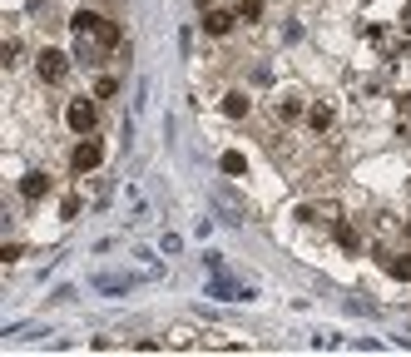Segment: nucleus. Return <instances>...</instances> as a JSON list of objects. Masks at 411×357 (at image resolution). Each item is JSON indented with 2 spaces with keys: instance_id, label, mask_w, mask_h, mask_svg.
Instances as JSON below:
<instances>
[{
  "instance_id": "39448f33",
  "label": "nucleus",
  "mask_w": 411,
  "mask_h": 357,
  "mask_svg": "<svg viewBox=\"0 0 411 357\" xmlns=\"http://www.w3.org/2000/svg\"><path fill=\"white\" fill-rule=\"evenodd\" d=\"M100 20L104 15H95V10H75V15H70V30H75V35H100Z\"/></svg>"
},
{
  "instance_id": "1a4fd4ad",
  "label": "nucleus",
  "mask_w": 411,
  "mask_h": 357,
  "mask_svg": "<svg viewBox=\"0 0 411 357\" xmlns=\"http://www.w3.org/2000/svg\"><path fill=\"white\" fill-rule=\"evenodd\" d=\"M308 124L317 129V134H322V129L332 124V105H312V110H308Z\"/></svg>"
},
{
  "instance_id": "423d86ee",
  "label": "nucleus",
  "mask_w": 411,
  "mask_h": 357,
  "mask_svg": "<svg viewBox=\"0 0 411 357\" xmlns=\"http://www.w3.org/2000/svg\"><path fill=\"white\" fill-rule=\"evenodd\" d=\"M233 20H238V15H228V10H208V15H204V30H208V35H218V40H223V35L233 30Z\"/></svg>"
},
{
  "instance_id": "20e7f679",
  "label": "nucleus",
  "mask_w": 411,
  "mask_h": 357,
  "mask_svg": "<svg viewBox=\"0 0 411 357\" xmlns=\"http://www.w3.org/2000/svg\"><path fill=\"white\" fill-rule=\"evenodd\" d=\"M45 194H50V179H45V174H25V179H20V199H25V204H40Z\"/></svg>"
},
{
  "instance_id": "f03ea898",
  "label": "nucleus",
  "mask_w": 411,
  "mask_h": 357,
  "mask_svg": "<svg viewBox=\"0 0 411 357\" xmlns=\"http://www.w3.org/2000/svg\"><path fill=\"white\" fill-rule=\"evenodd\" d=\"M70 164H75V174H90V169H100V164H104V144H100V139H90V134H80V144H75Z\"/></svg>"
},
{
  "instance_id": "7ed1b4c3",
  "label": "nucleus",
  "mask_w": 411,
  "mask_h": 357,
  "mask_svg": "<svg viewBox=\"0 0 411 357\" xmlns=\"http://www.w3.org/2000/svg\"><path fill=\"white\" fill-rule=\"evenodd\" d=\"M65 124H70L75 134H90V129H95V100H70Z\"/></svg>"
},
{
  "instance_id": "6e6552de",
  "label": "nucleus",
  "mask_w": 411,
  "mask_h": 357,
  "mask_svg": "<svg viewBox=\"0 0 411 357\" xmlns=\"http://www.w3.org/2000/svg\"><path fill=\"white\" fill-rule=\"evenodd\" d=\"M218 169H223V174H243V169H248V159H243L238 149H228V154L218 159Z\"/></svg>"
},
{
  "instance_id": "ddd939ff",
  "label": "nucleus",
  "mask_w": 411,
  "mask_h": 357,
  "mask_svg": "<svg viewBox=\"0 0 411 357\" xmlns=\"http://www.w3.org/2000/svg\"><path fill=\"white\" fill-rule=\"evenodd\" d=\"M100 45H119V25L114 20H100Z\"/></svg>"
},
{
  "instance_id": "9b49d317",
  "label": "nucleus",
  "mask_w": 411,
  "mask_h": 357,
  "mask_svg": "<svg viewBox=\"0 0 411 357\" xmlns=\"http://www.w3.org/2000/svg\"><path fill=\"white\" fill-rule=\"evenodd\" d=\"M387 273H392V278H411V253H402V258H387Z\"/></svg>"
},
{
  "instance_id": "f257e3e1",
  "label": "nucleus",
  "mask_w": 411,
  "mask_h": 357,
  "mask_svg": "<svg viewBox=\"0 0 411 357\" xmlns=\"http://www.w3.org/2000/svg\"><path fill=\"white\" fill-rule=\"evenodd\" d=\"M35 70H40L45 85H60V80L70 75V55H65V50H40V55H35Z\"/></svg>"
},
{
  "instance_id": "9d476101",
  "label": "nucleus",
  "mask_w": 411,
  "mask_h": 357,
  "mask_svg": "<svg viewBox=\"0 0 411 357\" xmlns=\"http://www.w3.org/2000/svg\"><path fill=\"white\" fill-rule=\"evenodd\" d=\"M337 243H342L347 253H357V248H362V238H357V229H352V224H337Z\"/></svg>"
},
{
  "instance_id": "f8f14e48",
  "label": "nucleus",
  "mask_w": 411,
  "mask_h": 357,
  "mask_svg": "<svg viewBox=\"0 0 411 357\" xmlns=\"http://www.w3.org/2000/svg\"><path fill=\"white\" fill-rule=\"evenodd\" d=\"M263 15V0H238V20H258Z\"/></svg>"
},
{
  "instance_id": "0eeeda50",
  "label": "nucleus",
  "mask_w": 411,
  "mask_h": 357,
  "mask_svg": "<svg viewBox=\"0 0 411 357\" xmlns=\"http://www.w3.org/2000/svg\"><path fill=\"white\" fill-rule=\"evenodd\" d=\"M248 110H253V105H248V95H243V90H233V95H223V115H228V119H243Z\"/></svg>"
}]
</instances>
